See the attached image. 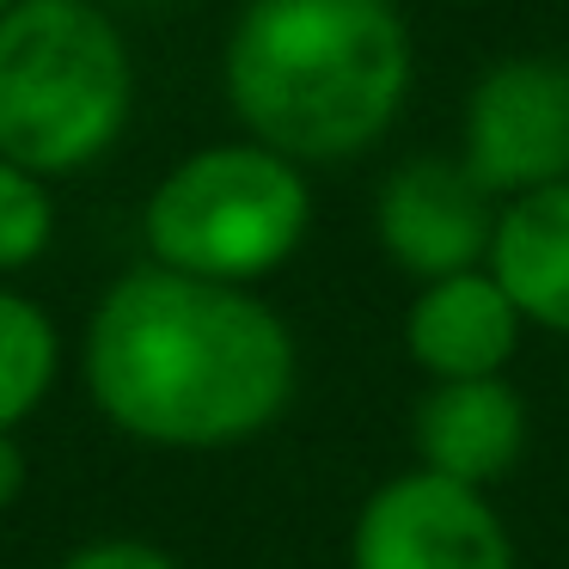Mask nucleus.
<instances>
[{"label": "nucleus", "mask_w": 569, "mask_h": 569, "mask_svg": "<svg viewBox=\"0 0 569 569\" xmlns=\"http://www.w3.org/2000/svg\"><path fill=\"white\" fill-rule=\"evenodd\" d=\"M56 569H184V563L148 539H92L80 551H68Z\"/></svg>", "instance_id": "ddd939ff"}, {"label": "nucleus", "mask_w": 569, "mask_h": 569, "mask_svg": "<svg viewBox=\"0 0 569 569\" xmlns=\"http://www.w3.org/2000/svg\"><path fill=\"white\" fill-rule=\"evenodd\" d=\"M405 343L417 356V368L441 380H496L502 361L520 343V307L508 300V288L496 276H447L429 282L405 312Z\"/></svg>", "instance_id": "6e6552de"}, {"label": "nucleus", "mask_w": 569, "mask_h": 569, "mask_svg": "<svg viewBox=\"0 0 569 569\" xmlns=\"http://www.w3.org/2000/svg\"><path fill=\"white\" fill-rule=\"evenodd\" d=\"M466 172L483 190L532 197L569 184V62H496L466 104Z\"/></svg>", "instance_id": "39448f33"}, {"label": "nucleus", "mask_w": 569, "mask_h": 569, "mask_svg": "<svg viewBox=\"0 0 569 569\" xmlns=\"http://www.w3.org/2000/svg\"><path fill=\"white\" fill-rule=\"evenodd\" d=\"M136 56L99 0H19L0 13V160L74 178L123 141Z\"/></svg>", "instance_id": "7ed1b4c3"}, {"label": "nucleus", "mask_w": 569, "mask_h": 569, "mask_svg": "<svg viewBox=\"0 0 569 569\" xmlns=\"http://www.w3.org/2000/svg\"><path fill=\"white\" fill-rule=\"evenodd\" d=\"M380 246L398 270L422 282L466 276L496 239V209L490 190L466 172V160H410L386 178L380 190Z\"/></svg>", "instance_id": "0eeeda50"}, {"label": "nucleus", "mask_w": 569, "mask_h": 569, "mask_svg": "<svg viewBox=\"0 0 569 569\" xmlns=\"http://www.w3.org/2000/svg\"><path fill=\"white\" fill-rule=\"evenodd\" d=\"M56 239V197L50 178L0 160V276H19L50 251Z\"/></svg>", "instance_id": "f8f14e48"}, {"label": "nucleus", "mask_w": 569, "mask_h": 569, "mask_svg": "<svg viewBox=\"0 0 569 569\" xmlns=\"http://www.w3.org/2000/svg\"><path fill=\"white\" fill-rule=\"evenodd\" d=\"M312 190L295 160L263 141H214L178 160L141 209L148 258L160 270L251 288L300 251Z\"/></svg>", "instance_id": "20e7f679"}, {"label": "nucleus", "mask_w": 569, "mask_h": 569, "mask_svg": "<svg viewBox=\"0 0 569 569\" xmlns=\"http://www.w3.org/2000/svg\"><path fill=\"white\" fill-rule=\"evenodd\" d=\"M62 373V337L43 300L0 288V435H19L43 410Z\"/></svg>", "instance_id": "9b49d317"}, {"label": "nucleus", "mask_w": 569, "mask_h": 569, "mask_svg": "<svg viewBox=\"0 0 569 569\" xmlns=\"http://www.w3.org/2000/svg\"><path fill=\"white\" fill-rule=\"evenodd\" d=\"M13 7H19V0H0V13H13Z\"/></svg>", "instance_id": "2eb2a0df"}, {"label": "nucleus", "mask_w": 569, "mask_h": 569, "mask_svg": "<svg viewBox=\"0 0 569 569\" xmlns=\"http://www.w3.org/2000/svg\"><path fill=\"white\" fill-rule=\"evenodd\" d=\"M356 569H515L496 508L471 483H453L441 471H405L380 483L368 508L356 515L349 539Z\"/></svg>", "instance_id": "423d86ee"}, {"label": "nucleus", "mask_w": 569, "mask_h": 569, "mask_svg": "<svg viewBox=\"0 0 569 569\" xmlns=\"http://www.w3.org/2000/svg\"><path fill=\"white\" fill-rule=\"evenodd\" d=\"M527 441V405L502 380H441L417 405V453L429 471L483 490L515 466Z\"/></svg>", "instance_id": "1a4fd4ad"}, {"label": "nucleus", "mask_w": 569, "mask_h": 569, "mask_svg": "<svg viewBox=\"0 0 569 569\" xmlns=\"http://www.w3.org/2000/svg\"><path fill=\"white\" fill-rule=\"evenodd\" d=\"M490 263V276L520 307V319L569 337V184L508 202L496 214Z\"/></svg>", "instance_id": "9d476101"}, {"label": "nucleus", "mask_w": 569, "mask_h": 569, "mask_svg": "<svg viewBox=\"0 0 569 569\" xmlns=\"http://www.w3.org/2000/svg\"><path fill=\"white\" fill-rule=\"evenodd\" d=\"M26 478H31V459L19 447V435H0V508H13L26 496Z\"/></svg>", "instance_id": "4468645a"}, {"label": "nucleus", "mask_w": 569, "mask_h": 569, "mask_svg": "<svg viewBox=\"0 0 569 569\" xmlns=\"http://www.w3.org/2000/svg\"><path fill=\"white\" fill-rule=\"evenodd\" d=\"M227 104L282 160H349L405 111L410 31L392 0H246L221 56Z\"/></svg>", "instance_id": "f03ea898"}, {"label": "nucleus", "mask_w": 569, "mask_h": 569, "mask_svg": "<svg viewBox=\"0 0 569 569\" xmlns=\"http://www.w3.org/2000/svg\"><path fill=\"white\" fill-rule=\"evenodd\" d=\"M80 373L117 435L209 453L263 435L288 410L295 337L251 288L141 263L99 295Z\"/></svg>", "instance_id": "f257e3e1"}]
</instances>
